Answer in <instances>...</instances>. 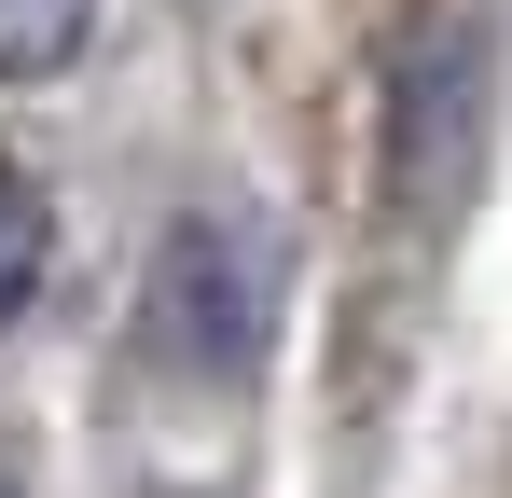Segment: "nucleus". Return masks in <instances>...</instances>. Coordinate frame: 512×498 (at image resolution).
Instances as JSON below:
<instances>
[{"instance_id": "1", "label": "nucleus", "mask_w": 512, "mask_h": 498, "mask_svg": "<svg viewBox=\"0 0 512 498\" xmlns=\"http://www.w3.org/2000/svg\"><path fill=\"white\" fill-rule=\"evenodd\" d=\"M485 139H499V42L485 28H429L402 83H388V125H374V194L402 208V236L443 249L485 194Z\"/></svg>"}, {"instance_id": "2", "label": "nucleus", "mask_w": 512, "mask_h": 498, "mask_svg": "<svg viewBox=\"0 0 512 498\" xmlns=\"http://www.w3.org/2000/svg\"><path fill=\"white\" fill-rule=\"evenodd\" d=\"M277 291H291V249L263 236V208L208 194V208L153 249V346H167L180 374L236 388L263 360V332H277Z\"/></svg>"}, {"instance_id": "3", "label": "nucleus", "mask_w": 512, "mask_h": 498, "mask_svg": "<svg viewBox=\"0 0 512 498\" xmlns=\"http://www.w3.org/2000/svg\"><path fill=\"white\" fill-rule=\"evenodd\" d=\"M42 277H56V208H42L28 166H0V332L42 305Z\"/></svg>"}, {"instance_id": "4", "label": "nucleus", "mask_w": 512, "mask_h": 498, "mask_svg": "<svg viewBox=\"0 0 512 498\" xmlns=\"http://www.w3.org/2000/svg\"><path fill=\"white\" fill-rule=\"evenodd\" d=\"M97 42V0H0V83H42Z\"/></svg>"}]
</instances>
